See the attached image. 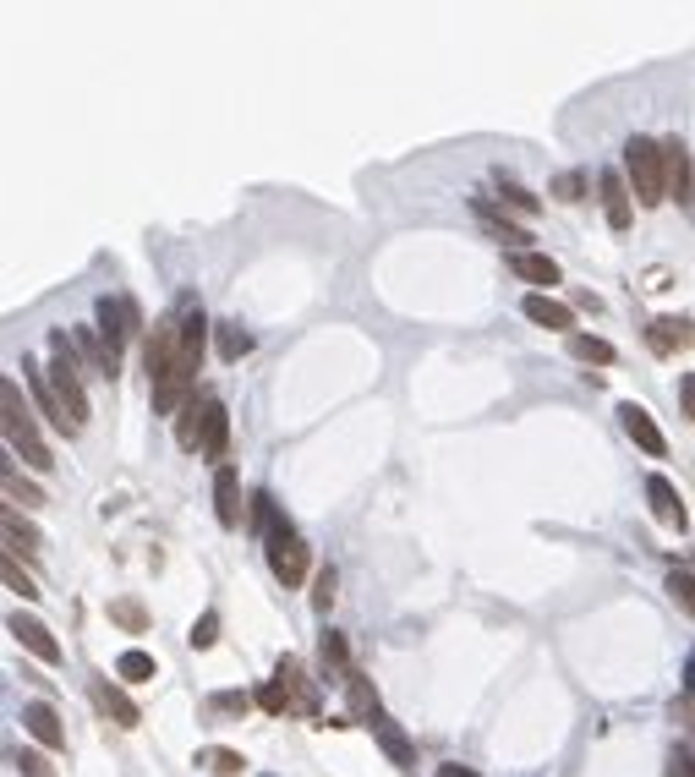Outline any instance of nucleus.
Wrapping results in <instances>:
<instances>
[{"mask_svg":"<svg viewBox=\"0 0 695 777\" xmlns=\"http://www.w3.org/2000/svg\"><path fill=\"white\" fill-rule=\"evenodd\" d=\"M203 340H208V323H203V312H192V301H187V307H181V351H176V362H170V373L159 378V384H148V389H154V411L159 416L187 411V405H192V378H198V362H203Z\"/></svg>","mask_w":695,"mask_h":777,"instance_id":"obj_1","label":"nucleus"},{"mask_svg":"<svg viewBox=\"0 0 695 777\" xmlns=\"http://www.w3.org/2000/svg\"><path fill=\"white\" fill-rule=\"evenodd\" d=\"M0 416H6V444L17 449L22 460H28L33 471H50L55 466V455H50V444L39 438V427H33V411L22 405V389L11 384H0Z\"/></svg>","mask_w":695,"mask_h":777,"instance_id":"obj_2","label":"nucleus"},{"mask_svg":"<svg viewBox=\"0 0 695 777\" xmlns=\"http://www.w3.org/2000/svg\"><path fill=\"white\" fill-rule=\"evenodd\" d=\"M44 378H50L55 400H61L66 422H72V433H77V427L88 422V389H83V378H77L72 340H66V334H55V340H50V367H44Z\"/></svg>","mask_w":695,"mask_h":777,"instance_id":"obj_3","label":"nucleus"},{"mask_svg":"<svg viewBox=\"0 0 695 777\" xmlns=\"http://www.w3.org/2000/svg\"><path fill=\"white\" fill-rule=\"evenodd\" d=\"M624 170H630V181H635V203H641V208H657L668 197L663 143H652V137H630V148H624Z\"/></svg>","mask_w":695,"mask_h":777,"instance_id":"obj_4","label":"nucleus"},{"mask_svg":"<svg viewBox=\"0 0 695 777\" xmlns=\"http://www.w3.org/2000/svg\"><path fill=\"white\" fill-rule=\"evenodd\" d=\"M263 542H269V570H274V581L301 586V575H307V542H301V531L291 526V520H280V526H274Z\"/></svg>","mask_w":695,"mask_h":777,"instance_id":"obj_5","label":"nucleus"},{"mask_svg":"<svg viewBox=\"0 0 695 777\" xmlns=\"http://www.w3.org/2000/svg\"><path fill=\"white\" fill-rule=\"evenodd\" d=\"M137 329H143V323H137V307H132L126 296H104V301H99V334H104V351H110V362L121 356V345L132 340Z\"/></svg>","mask_w":695,"mask_h":777,"instance_id":"obj_6","label":"nucleus"},{"mask_svg":"<svg viewBox=\"0 0 695 777\" xmlns=\"http://www.w3.org/2000/svg\"><path fill=\"white\" fill-rule=\"evenodd\" d=\"M619 422H624V433H630V438H635V444H641L652 460H663V455H668V438L657 433V422L646 416V405L624 400V405H619Z\"/></svg>","mask_w":695,"mask_h":777,"instance_id":"obj_7","label":"nucleus"},{"mask_svg":"<svg viewBox=\"0 0 695 777\" xmlns=\"http://www.w3.org/2000/svg\"><path fill=\"white\" fill-rule=\"evenodd\" d=\"M274 684H280V690L291 695V712L318 717V695H312V684H307V674H301L296 657H280V668H274Z\"/></svg>","mask_w":695,"mask_h":777,"instance_id":"obj_8","label":"nucleus"},{"mask_svg":"<svg viewBox=\"0 0 695 777\" xmlns=\"http://www.w3.org/2000/svg\"><path fill=\"white\" fill-rule=\"evenodd\" d=\"M11 635H17L22 646H28L33 657H39V663H61V641H55L50 630H44L39 619H28V613H11V624H6Z\"/></svg>","mask_w":695,"mask_h":777,"instance_id":"obj_9","label":"nucleus"},{"mask_svg":"<svg viewBox=\"0 0 695 777\" xmlns=\"http://www.w3.org/2000/svg\"><path fill=\"white\" fill-rule=\"evenodd\" d=\"M225 449H230V411H225V400L208 394L203 400V455L225 466Z\"/></svg>","mask_w":695,"mask_h":777,"instance_id":"obj_10","label":"nucleus"},{"mask_svg":"<svg viewBox=\"0 0 695 777\" xmlns=\"http://www.w3.org/2000/svg\"><path fill=\"white\" fill-rule=\"evenodd\" d=\"M646 498H652V515L663 520V526H674V531H685V526H690L685 498H679V487L668 482V477H646Z\"/></svg>","mask_w":695,"mask_h":777,"instance_id":"obj_11","label":"nucleus"},{"mask_svg":"<svg viewBox=\"0 0 695 777\" xmlns=\"http://www.w3.org/2000/svg\"><path fill=\"white\" fill-rule=\"evenodd\" d=\"M22 728H28L44 750H61L66 745V728H61V717H55L50 701H28V706H22Z\"/></svg>","mask_w":695,"mask_h":777,"instance_id":"obj_12","label":"nucleus"},{"mask_svg":"<svg viewBox=\"0 0 695 777\" xmlns=\"http://www.w3.org/2000/svg\"><path fill=\"white\" fill-rule=\"evenodd\" d=\"M520 312H526L537 329H559V334H575V312L564 307V301H553V296H542V291H531L526 301H520Z\"/></svg>","mask_w":695,"mask_h":777,"instance_id":"obj_13","label":"nucleus"},{"mask_svg":"<svg viewBox=\"0 0 695 777\" xmlns=\"http://www.w3.org/2000/svg\"><path fill=\"white\" fill-rule=\"evenodd\" d=\"M597 187H602V214H608V225L613 230H630V187H624V176L619 170H602L597 176Z\"/></svg>","mask_w":695,"mask_h":777,"instance_id":"obj_14","label":"nucleus"},{"mask_svg":"<svg viewBox=\"0 0 695 777\" xmlns=\"http://www.w3.org/2000/svg\"><path fill=\"white\" fill-rule=\"evenodd\" d=\"M88 695H94V706H99L104 717H115L121 728H137V723H143V712H137V706L126 701V695L115 690L110 679H94V684H88Z\"/></svg>","mask_w":695,"mask_h":777,"instance_id":"obj_15","label":"nucleus"},{"mask_svg":"<svg viewBox=\"0 0 695 777\" xmlns=\"http://www.w3.org/2000/svg\"><path fill=\"white\" fill-rule=\"evenodd\" d=\"M22 378H28V389H33V400H39V411L50 416L61 433H72V422H66V411H61V400H55V389H50V378H44V367L39 362H28L22 356Z\"/></svg>","mask_w":695,"mask_h":777,"instance_id":"obj_16","label":"nucleus"},{"mask_svg":"<svg viewBox=\"0 0 695 777\" xmlns=\"http://www.w3.org/2000/svg\"><path fill=\"white\" fill-rule=\"evenodd\" d=\"M214 515H219V526H230V531L241 526V487H236V471L230 466L214 471Z\"/></svg>","mask_w":695,"mask_h":777,"instance_id":"obj_17","label":"nucleus"},{"mask_svg":"<svg viewBox=\"0 0 695 777\" xmlns=\"http://www.w3.org/2000/svg\"><path fill=\"white\" fill-rule=\"evenodd\" d=\"M373 734H378V745H384V756L395 761V767H416V745L405 739V728L395 723V717H378Z\"/></svg>","mask_w":695,"mask_h":777,"instance_id":"obj_18","label":"nucleus"},{"mask_svg":"<svg viewBox=\"0 0 695 777\" xmlns=\"http://www.w3.org/2000/svg\"><path fill=\"white\" fill-rule=\"evenodd\" d=\"M663 176H668V197H690V154L679 137L663 143Z\"/></svg>","mask_w":695,"mask_h":777,"instance_id":"obj_19","label":"nucleus"},{"mask_svg":"<svg viewBox=\"0 0 695 777\" xmlns=\"http://www.w3.org/2000/svg\"><path fill=\"white\" fill-rule=\"evenodd\" d=\"M44 548V537L28 526V520L17 515V509H6V559H33V553Z\"/></svg>","mask_w":695,"mask_h":777,"instance_id":"obj_20","label":"nucleus"},{"mask_svg":"<svg viewBox=\"0 0 695 777\" xmlns=\"http://www.w3.org/2000/svg\"><path fill=\"white\" fill-rule=\"evenodd\" d=\"M509 269L531 285H559V263H553L548 252H509Z\"/></svg>","mask_w":695,"mask_h":777,"instance_id":"obj_21","label":"nucleus"},{"mask_svg":"<svg viewBox=\"0 0 695 777\" xmlns=\"http://www.w3.org/2000/svg\"><path fill=\"white\" fill-rule=\"evenodd\" d=\"M318 657H323V679H329V684H345V679L356 674V668H351V652H345V635H334V630L323 635Z\"/></svg>","mask_w":695,"mask_h":777,"instance_id":"obj_22","label":"nucleus"},{"mask_svg":"<svg viewBox=\"0 0 695 777\" xmlns=\"http://www.w3.org/2000/svg\"><path fill=\"white\" fill-rule=\"evenodd\" d=\"M345 695H351V717H367V723H378V690H373V679L367 674H351L345 679Z\"/></svg>","mask_w":695,"mask_h":777,"instance_id":"obj_23","label":"nucleus"},{"mask_svg":"<svg viewBox=\"0 0 695 777\" xmlns=\"http://www.w3.org/2000/svg\"><path fill=\"white\" fill-rule=\"evenodd\" d=\"M646 340H652V351H657V356H674L679 345H690V334H685V323H679V318H657Z\"/></svg>","mask_w":695,"mask_h":777,"instance_id":"obj_24","label":"nucleus"},{"mask_svg":"<svg viewBox=\"0 0 695 777\" xmlns=\"http://www.w3.org/2000/svg\"><path fill=\"white\" fill-rule=\"evenodd\" d=\"M477 214H482V225H488L498 241H509V247H515V241H531L520 225H509V214H498V208L488 203V197H477Z\"/></svg>","mask_w":695,"mask_h":777,"instance_id":"obj_25","label":"nucleus"},{"mask_svg":"<svg viewBox=\"0 0 695 777\" xmlns=\"http://www.w3.org/2000/svg\"><path fill=\"white\" fill-rule=\"evenodd\" d=\"M176 444H181V449H203V405H198V400H192L187 411L176 416Z\"/></svg>","mask_w":695,"mask_h":777,"instance_id":"obj_26","label":"nucleus"},{"mask_svg":"<svg viewBox=\"0 0 695 777\" xmlns=\"http://www.w3.org/2000/svg\"><path fill=\"white\" fill-rule=\"evenodd\" d=\"M214 340H219V356H225V362H241V356L252 351V334L241 329V323H219Z\"/></svg>","mask_w":695,"mask_h":777,"instance_id":"obj_27","label":"nucleus"},{"mask_svg":"<svg viewBox=\"0 0 695 777\" xmlns=\"http://www.w3.org/2000/svg\"><path fill=\"white\" fill-rule=\"evenodd\" d=\"M115 674H121V679H132V684H143V679H154L159 668H154V657H148V652H137V646H132V652H121V657H115Z\"/></svg>","mask_w":695,"mask_h":777,"instance_id":"obj_28","label":"nucleus"},{"mask_svg":"<svg viewBox=\"0 0 695 777\" xmlns=\"http://www.w3.org/2000/svg\"><path fill=\"white\" fill-rule=\"evenodd\" d=\"M570 351L581 356V362H597V367H608V362H613V345H608V340H597V334H570Z\"/></svg>","mask_w":695,"mask_h":777,"instance_id":"obj_29","label":"nucleus"},{"mask_svg":"<svg viewBox=\"0 0 695 777\" xmlns=\"http://www.w3.org/2000/svg\"><path fill=\"white\" fill-rule=\"evenodd\" d=\"M668 597H674L679 608L695 619V575H690V570H674V575H668Z\"/></svg>","mask_w":695,"mask_h":777,"instance_id":"obj_30","label":"nucleus"},{"mask_svg":"<svg viewBox=\"0 0 695 777\" xmlns=\"http://www.w3.org/2000/svg\"><path fill=\"white\" fill-rule=\"evenodd\" d=\"M498 192H504V203H509V208H520V214H537V197H531L526 187H515V181H509L504 170H498Z\"/></svg>","mask_w":695,"mask_h":777,"instance_id":"obj_31","label":"nucleus"},{"mask_svg":"<svg viewBox=\"0 0 695 777\" xmlns=\"http://www.w3.org/2000/svg\"><path fill=\"white\" fill-rule=\"evenodd\" d=\"M252 520H258V531H263V537H269V531L280 526L285 515H280V509H274V498H269V493H252Z\"/></svg>","mask_w":695,"mask_h":777,"instance_id":"obj_32","label":"nucleus"},{"mask_svg":"<svg viewBox=\"0 0 695 777\" xmlns=\"http://www.w3.org/2000/svg\"><path fill=\"white\" fill-rule=\"evenodd\" d=\"M0 477H6V498H22V504H44V493H39L33 482H22V477H17V466H6Z\"/></svg>","mask_w":695,"mask_h":777,"instance_id":"obj_33","label":"nucleus"},{"mask_svg":"<svg viewBox=\"0 0 695 777\" xmlns=\"http://www.w3.org/2000/svg\"><path fill=\"white\" fill-rule=\"evenodd\" d=\"M0 575H6V591H17L22 602H33V597H39V591H33V581L22 575V564H17V559H6V564H0Z\"/></svg>","mask_w":695,"mask_h":777,"instance_id":"obj_34","label":"nucleus"},{"mask_svg":"<svg viewBox=\"0 0 695 777\" xmlns=\"http://www.w3.org/2000/svg\"><path fill=\"white\" fill-rule=\"evenodd\" d=\"M110 619H115V624H126V630L137 635V630H143V624H148V613L137 608V602H110Z\"/></svg>","mask_w":695,"mask_h":777,"instance_id":"obj_35","label":"nucleus"},{"mask_svg":"<svg viewBox=\"0 0 695 777\" xmlns=\"http://www.w3.org/2000/svg\"><path fill=\"white\" fill-rule=\"evenodd\" d=\"M187 641H192V646H198V652H208V646H214V641H219V619H214V613H203V619H198V624H192V635H187Z\"/></svg>","mask_w":695,"mask_h":777,"instance_id":"obj_36","label":"nucleus"},{"mask_svg":"<svg viewBox=\"0 0 695 777\" xmlns=\"http://www.w3.org/2000/svg\"><path fill=\"white\" fill-rule=\"evenodd\" d=\"M258 706H263V712H274V717H280V712H291V695H285L280 684H263V690H258Z\"/></svg>","mask_w":695,"mask_h":777,"instance_id":"obj_37","label":"nucleus"},{"mask_svg":"<svg viewBox=\"0 0 695 777\" xmlns=\"http://www.w3.org/2000/svg\"><path fill=\"white\" fill-rule=\"evenodd\" d=\"M581 192H586V181L575 176V170H564V176L553 181V197H564V203H581Z\"/></svg>","mask_w":695,"mask_h":777,"instance_id":"obj_38","label":"nucleus"},{"mask_svg":"<svg viewBox=\"0 0 695 777\" xmlns=\"http://www.w3.org/2000/svg\"><path fill=\"white\" fill-rule=\"evenodd\" d=\"M312 608H318V613H329V608H334V570H323V575H318V586H312Z\"/></svg>","mask_w":695,"mask_h":777,"instance_id":"obj_39","label":"nucleus"},{"mask_svg":"<svg viewBox=\"0 0 695 777\" xmlns=\"http://www.w3.org/2000/svg\"><path fill=\"white\" fill-rule=\"evenodd\" d=\"M17 767H22V777H55V772H50V761L33 756V750H17Z\"/></svg>","mask_w":695,"mask_h":777,"instance_id":"obj_40","label":"nucleus"},{"mask_svg":"<svg viewBox=\"0 0 695 777\" xmlns=\"http://www.w3.org/2000/svg\"><path fill=\"white\" fill-rule=\"evenodd\" d=\"M668 777H695V750L679 745L674 756H668Z\"/></svg>","mask_w":695,"mask_h":777,"instance_id":"obj_41","label":"nucleus"},{"mask_svg":"<svg viewBox=\"0 0 695 777\" xmlns=\"http://www.w3.org/2000/svg\"><path fill=\"white\" fill-rule=\"evenodd\" d=\"M679 405H685V416L695 422V373H685V384H679Z\"/></svg>","mask_w":695,"mask_h":777,"instance_id":"obj_42","label":"nucleus"},{"mask_svg":"<svg viewBox=\"0 0 695 777\" xmlns=\"http://www.w3.org/2000/svg\"><path fill=\"white\" fill-rule=\"evenodd\" d=\"M214 712H247V695H214Z\"/></svg>","mask_w":695,"mask_h":777,"instance_id":"obj_43","label":"nucleus"},{"mask_svg":"<svg viewBox=\"0 0 695 777\" xmlns=\"http://www.w3.org/2000/svg\"><path fill=\"white\" fill-rule=\"evenodd\" d=\"M214 761H219V772H225V777H236L241 767H247V761H241V756H230V750H219Z\"/></svg>","mask_w":695,"mask_h":777,"instance_id":"obj_44","label":"nucleus"},{"mask_svg":"<svg viewBox=\"0 0 695 777\" xmlns=\"http://www.w3.org/2000/svg\"><path fill=\"white\" fill-rule=\"evenodd\" d=\"M438 777H482V772H471V767H460V761H449V767H438Z\"/></svg>","mask_w":695,"mask_h":777,"instance_id":"obj_45","label":"nucleus"},{"mask_svg":"<svg viewBox=\"0 0 695 777\" xmlns=\"http://www.w3.org/2000/svg\"><path fill=\"white\" fill-rule=\"evenodd\" d=\"M685 690H690V701H695V646H690V663H685Z\"/></svg>","mask_w":695,"mask_h":777,"instance_id":"obj_46","label":"nucleus"},{"mask_svg":"<svg viewBox=\"0 0 695 777\" xmlns=\"http://www.w3.org/2000/svg\"><path fill=\"white\" fill-rule=\"evenodd\" d=\"M263 777H269V772H263Z\"/></svg>","mask_w":695,"mask_h":777,"instance_id":"obj_47","label":"nucleus"}]
</instances>
